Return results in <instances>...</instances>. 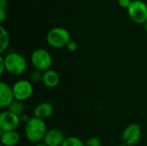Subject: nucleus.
Segmentation results:
<instances>
[{
    "label": "nucleus",
    "instance_id": "nucleus-27",
    "mask_svg": "<svg viewBox=\"0 0 147 146\" xmlns=\"http://www.w3.org/2000/svg\"><path fill=\"white\" fill-rule=\"evenodd\" d=\"M118 146H128V145H127L125 143H123V144H121V145H118Z\"/></svg>",
    "mask_w": 147,
    "mask_h": 146
},
{
    "label": "nucleus",
    "instance_id": "nucleus-19",
    "mask_svg": "<svg viewBox=\"0 0 147 146\" xmlns=\"http://www.w3.org/2000/svg\"><path fill=\"white\" fill-rule=\"evenodd\" d=\"M66 48H67V50L69 51V52H76L77 50H78V43L76 42V41H74V40H70L69 42H68V44L66 45V46H65Z\"/></svg>",
    "mask_w": 147,
    "mask_h": 146
},
{
    "label": "nucleus",
    "instance_id": "nucleus-22",
    "mask_svg": "<svg viewBox=\"0 0 147 146\" xmlns=\"http://www.w3.org/2000/svg\"><path fill=\"white\" fill-rule=\"evenodd\" d=\"M7 18V10L4 9H0V22L3 23Z\"/></svg>",
    "mask_w": 147,
    "mask_h": 146
},
{
    "label": "nucleus",
    "instance_id": "nucleus-25",
    "mask_svg": "<svg viewBox=\"0 0 147 146\" xmlns=\"http://www.w3.org/2000/svg\"><path fill=\"white\" fill-rule=\"evenodd\" d=\"M34 146H48L47 145H46L44 142H40V143H37V144H34Z\"/></svg>",
    "mask_w": 147,
    "mask_h": 146
},
{
    "label": "nucleus",
    "instance_id": "nucleus-21",
    "mask_svg": "<svg viewBox=\"0 0 147 146\" xmlns=\"http://www.w3.org/2000/svg\"><path fill=\"white\" fill-rule=\"evenodd\" d=\"M5 71H6V67H5L4 57L1 55L0 56V75H3Z\"/></svg>",
    "mask_w": 147,
    "mask_h": 146
},
{
    "label": "nucleus",
    "instance_id": "nucleus-15",
    "mask_svg": "<svg viewBox=\"0 0 147 146\" xmlns=\"http://www.w3.org/2000/svg\"><path fill=\"white\" fill-rule=\"evenodd\" d=\"M7 108L10 112H12L19 116H21L22 114L25 113V106L23 104V102L18 101V100H15Z\"/></svg>",
    "mask_w": 147,
    "mask_h": 146
},
{
    "label": "nucleus",
    "instance_id": "nucleus-9",
    "mask_svg": "<svg viewBox=\"0 0 147 146\" xmlns=\"http://www.w3.org/2000/svg\"><path fill=\"white\" fill-rule=\"evenodd\" d=\"M65 133L58 128H50L47 130L43 141L48 146H61L65 139Z\"/></svg>",
    "mask_w": 147,
    "mask_h": 146
},
{
    "label": "nucleus",
    "instance_id": "nucleus-23",
    "mask_svg": "<svg viewBox=\"0 0 147 146\" xmlns=\"http://www.w3.org/2000/svg\"><path fill=\"white\" fill-rule=\"evenodd\" d=\"M8 5H9V2H8V0H0V9H7Z\"/></svg>",
    "mask_w": 147,
    "mask_h": 146
},
{
    "label": "nucleus",
    "instance_id": "nucleus-12",
    "mask_svg": "<svg viewBox=\"0 0 147 146\" xmlns=\"http://www.w3.org/2000/svg\"><path fill=\"white\" fill-rule=\"evenodd\" d=\"M0 140L3 146H16L21 141V136L16 130L1 132Z\"/></svg>",
    "mask_w": 147,
    "mask_h": 146
},
{
    "label": "nucleus",
    "instance_id": "nucleus-24",
    "mask_svg": "<svg viewBox=\"0 0 147 146\" xmlns=\"http://www.w3.org/2000/svg\"><path fill=\"white\" fill-rule=\"evenodd\" d=\"M20 118H21V121H22V122H23V123L25 124L27 121H28V120H29L31 117H29L27 114H25V113H24V114H22L20 116Z\"/></svg>",
    "mask_w": 147,
    "mask_h": 146
},
{
    "label": "nucleus",
    "instance_id": "nucleus-17",
    "mask_svg": "<svg viewBox=\"0 0 147 146\" xmlns=\"http://www.w3.org/2000/svg\"><path fill=\"white\" fill-rule=\"evenodd\" d=\"M30 79H31V82L33 83H39L42 82V80H43V71H40L39 70L34 69V71H33L31 72Z\"/></svg>",
    "mask_w": 147,
    "mask_h": 146
},
{
    "label": "nucleus",
    "instance_id": "nucleus-26",
    "mask_svg": "<svg viewBox=\"0 0 147 146\" xmlns=\"http://www.w3.org/2000/svg\"><path fill=\"white\" fill-rule=\"evenodd\" d=\"M144 25V28H145V29H146V31L147 32V20L145 22V23L143 24Z\"/></svg>",
    "mask_w": 147,
    "mask_h": 146
},
{
    "label": "nucleus",
    "instance_id": "nucleus-5",
    "mask_svg": "<svg viewBox=\"0 0 147 146\" xmlns=\"http://www.w3.org/2000/svg\"><path fill=\"white\" fill-rule=\"evenodd\" d=\"M127 11L129 18L136 24H144L147 20V3L143 0H133Z\"/></svg>",
    "mask_w": 147,
    "mask_h": 146
},
{
    "label": "nucleus",
    "instance_id": "nucleus-13",
    "mask_svg": "<svg viewBox=\"0 0 147 146\" xmlns=\"http://www.w3.org/2000/svg\"><path fill=\"white\" fill-rule=\"evenodd\" d=\"M60 82V77L59 73L54 70H47L43 72V84L49 89H53L59 85Z\"/></svg>",
    "mask_w": 147,
    "mask_h": 146
},
{
    "label": "nucleus",
    "instance_id": "nucleus-3",
    "mask_svg": "<svg viewBox=\"0 0 147 146\" xmlns=\"http://www.w3.org/2000/svg\"><path fill=\"white\" fill-rule=\"evenodd\" d=\"M47 44L53 48L65 47L71 40V34L69 31L62 27H55L51 28L46 36Z\"/></svg>",
    "mask_w": 147,
    "mask_h": 146
},
{
    "label": "nucleus",
    "instance_id": "nucleus-14",
    "mask_svg": "<svg viewBox=\"0 0 147 146\" xmlns=\"http://www.w3.org/2000/svg\"><path fill=\"white\" fill-rule=\"evenodd\" d=\"M9 35L7 29L1 25L0 26V53L3 54L9 45Z\"/></svg>",
    "mask_w": 147,
    "mask_h": 146
},
{
    "label": "nucleus",
    "instance_id": "nucleus-7",
    "mask_svg": "<svg viewBox=\"0 0 147 146\" xmlns=\"http://www.w3.org/2000/svg\"><path fill=\"white\" fill-rule=\"evenodd\" d=\"M142 135V129L140 126L137 123H132L127 126L121 134L122 142L128 146L136 145Z\"/></svg>",
    "mask_w": 147,
    "mask_h": 146
},
{
    "label": "nucleus",
    "instance_id": "nucleus-10",
    "mask_svg": "<svg viewBox=\"0 0 147 146\" xmlns=\"http://www.w3.org/2000/svg\"><path fill=\"white\" fill-rule=\"evenodd\" d=\"M16 100L12 86H9L7 83H0V107L2 108H7Z\"/></svg>",
    "mask_w": 147,
    "mask_h": 146
},
{
    "label": "nucleus",
    "instance_id": "nucleus-4",
    "mask_svg": "<svg viewBox=\"0 0 147 146\" xmlns=\"http://www.w3.org/2000/svg\"><path fill=\"white\" fill-rule=\"evenodd\" d=\"M30 62L34 69L44 72L51 69L53 65V58L47 50L44 48H38L32 52Z\"/></svg>",
    "mask_w": 147,
    "mask_h": 146
},
{
    "label": "nucleus",
    "instance_id": "nucleus-2",
    "mask_svg": "<svg viewBox=\"0 0 147 146\" xmlns=\"http://www.w3.org/2000/svg\"><path fill=\"white\" fill-rule=\"evenodd\" d=\"M4 57L6 71L13 76L22 75L28 67V63L23 55L16 52L7 53Z\"/></svg>",
    "mask_w": 147,
    "mask_h": 146
},
{
    "label": "nucleus",
    "instance_id": "nucleus-1",
    "mask_svg": "<svg viewBox=\"0 0 147 146\" xmlns=\"http://www.w3.org/2000/svg\"><path fill=\"white\" fill-rule=\"evenodd\" d=\"M47 130L45 120L33 116L25 123L24 135L28 142L37 144L43 141Z\"/></svg>",
    "mask_w": 147,
    "mask_h": 146
},
{
    "label": "nucleus",
    "instance_id": "nucleus-18",
    "mask_svg": "<svg viewBox=\"0 0 147 146\" xmlns=\"http://www.w3.org/2000/svg\"><path fill=\"white\" fill-rule=\"evenodd\" d=\"M85 146H102V142L97 137H90L84 142Z\"/></svg>",
    "mask_w": 147,
    "mask_h": 146
},
{
    "label": "nucleus",
    "instance_id": "nucleus-6",
    "mask_svg": "<svg viewBox=\"0 0 147 146\" xmlns=\"http://www.w3.org/2000/svg\"><path fill=\"white\" fill-rule=\"evenodd\" d=\"M12 89L16 100L27 101L34 94V86L31 81L27 79H20L12 85Z\"/></svg>",
    "mask_w": 147,
    "mask_h": 146
},
{
    "label": "nucleus",
    "instance_id": "nucleus-8",
    "mask_svg": "<svg viewBox=\"0 0 147 146\" xmlns=\"http://www.w3.org/2000/svg\"><path fill=\"white\" fill-rule=\"evenodd\" d=\"M19 115L10 112L9 110L2 111L0 114V130L1 132L16 131L21 124Z\"/></svg>",
    "mask_w": 147,
    "mask_h": 146
},
{
    "label": "nucleus",
    "instance_id": "nucleus-28",
    "mask_svg": "<svg viewBox=\"0 0 147 146\" xmlns=\"http://www.w3.org/2000/svg\"><path fill=\"white\" fill-rule=\"evenodd\" d=\"M146 3H147V2H146Z\"/></svg>",
    "mask_w": 147,
    "mask_h": 146
},
{
    "label": "nucleus",
    "instance_id": "nucleus-16",
    "mask_svg": "<svg viewBox=\"0 0 147 146\" xmlns=\"http://www.w3.org/2000/svg\"><path fill=\"white\" fill-rule=\"evenodd\" d=\"M61 146H85L84 142H83L79 138L75 136L66 137Z\"/></svg>",
    "mask_w": 147,
    "mask_h": 146
},
{
    "label": "nucleus",
    "instance_id": "nucleus-20",
    "mask_svg": "<svg viewBox=\"0 0 147 146\" xmlns=\"http://www.w3.org/2000/svg\"><path fill=\"white\" fill-rule=\"evenodd\" d=\"M132 1L133 0H118V3L121 8L127 9L129 7V5L131 4Z\"/></svg>",
    "mask_w": 147,
    "mask_h": 146
},
{
    "label": "nucleus",
    "instance_id": "nucleus-11",
    "mask_svg": "<svg viewBox=\"0 0 147 146\" xmlns=\"http://www.w3.org/2000/svg\"><path fill=\"white\" fill-rule=\"evenodd\" d=\"M53 112H54L53 106L47 102H43L37 104L33 109L34 116L42 120H47L50 118L53 114Z\"/></svg>",
    "mask_w": 147,
    "mask_h": 146
}]
</instances>
